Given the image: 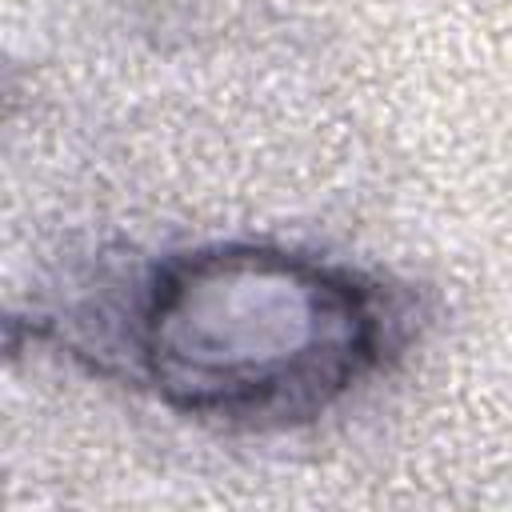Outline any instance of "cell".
<instances>
[{
	"label": "cell",
	"mask_w": 512,
	"mask_h": 512,
	"mask_svg": "<svg viewBox=\"0 0 512 512\" xmlns=\"http://www.w3.org/2000/svg\"><path fill=\"white\" fill-rule=\"evenodd\" d=\"M144 348L160 388L208 416H304L352 384L376 316L336 272L280 252H212L152 292Z\"/></svg>",
	"instance_id": "obj_1"
}]
</instances>
